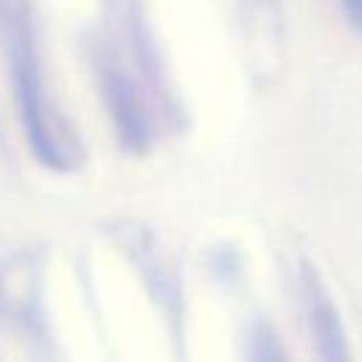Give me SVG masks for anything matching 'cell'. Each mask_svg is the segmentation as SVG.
I'll return each mask as SVG.
<instances>
[{"instance_id": "3", "label": "cell", "mask_w": 362, "mask_h": 362, "mask_svg": "<svg viewBox=\"0 0 362 362\" xmlns=\"http://www.w3.org/2000/svg\"><path fill=\"white\" fill-rule=\"evenodd\" d=\"M342 6H345L348 20L362 31V0H342Z\"/></svg>"}, {"instance_id": "1", "label": "cell", "mask_w": 362, "mask_h": 362, "mask_svg": "<svg viewBox=\"0 0 362 362\" xmlns=\"http://www.w3.org/2000/svg\"><path fill=\"white\" fill-rule=\"evenodd\" d=\"M305 305H308V325L320 362H351L337 311L314 274H305Z\"/></svg>"}, {"instance_id": "2", "label": "cell", "mask_w": 362, "mask_h": 362, "mask_svg": "<svg viewBox=\"0 0 362 362\" xmlns=\"http://www.w3.org/2000/svg\"><path fill=\"white\" fill-rule=\"evenodd\" d=\"M249 362H286L283 359V351L277 345V337L266 328V325H257L255 334H252V342H249Z\"/></svg>"}]
</instances>
